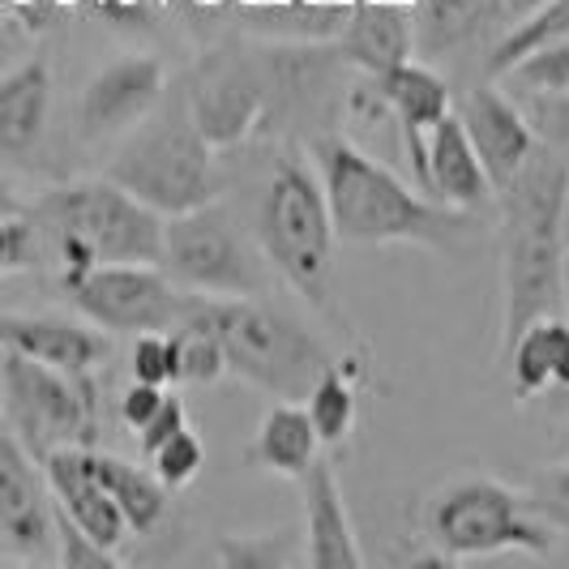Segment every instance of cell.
<instances>
[{"mask_svg":"<svg viewBox=\"0 0 569 569\" xmlns=\"http://www.w3.org/2000/svg\"><path fill=\"white\" fill-rule=\"evenodd\" d=\"M569 163L548 146L513 171L497 189V257L506 287V347L531 321L557 317L561 309V201H566Z\"/></svg>","mask_w":569,"mask_h":569,"instance_id":"cell-1","label":"cell"},{"mask_svg":"<svg viewBox=\"0 0 569 569\" xmlns=\"http://www.w3.org/2000/svg\"><path fill=\"white\" fill-rule=\"evenodd\" d=\"M180 321L206 326L223 347L228 372L244 377L249 386L266 390L279 402H305L317 377L339 365L305 321H296L279 305H266L253 296L193 291V296H184Z\"/></svg>","mask_w":569,"mask_h":569,"instance_id":"cell-2","label":"cell"},{"mask_svg":"<svg viewBox=\"0 0 569 569\" xmlns=\"http://www.w3.org/2000/svg\"><path fill=\"white\" fill-rule=\"evenodd\" d=\"M317 176L330 201L335 240L347 244H446L458 214L420 198L369 150L347 138H317Z\"/></svg>","mask_w":569,"mask_h":569,"instance_id":"cell-3","label":"cell"},{"mask_svg":"<svg viewBox=\"0 0 569 569\" xmlns=\"http://www.w3.org/2000/svg\"><path fill=\"white\" fill-rule=\"evenodd\" d=\"M210 154L214 150L193 124L184 90H176L171 99L154 103V112L146 116L142 124L129 129V138L108 168V180L146 201L154 214L171 219V214H189L219 198Z\"/></svg>","mask_w":569,"mask_h":569,"instance_id":"cell-4","label":"cell"},{"mask_svg":"<svg viewBox=\"0 0 569 569\" xmlns=\"http://www.w3.org/2000/svg\"><path fill=\"white\" fill-rule=\"evenodd\" d=\"M257 244L305 300H313L321 309L330 305L335 223H330L321 176L305 159H279L270 168L261 206H257Z\"/></svg>","mask_w":569,"mask_h":569,"instance_id":"cell-5","label":"cell"},{"mask_svg":"<svg viewBox=\"0 0 569 569\" xmlns=\"http://www.w3.org/2000/svg\"><path fill=\"white\" fill-rule=\"evenodd\" d=\"M0 411L34 462L60 446L99 441V390L90 372H64L18 351H0Z\"/></svg>","mask_w":569,"mask_h":569,"instance_id":"cell-6","label":"cell"},{"mask_svg":"<svg viewBox=\"0 0 569 569\" xmlns=\"http://www.w3.org/2000/svg\"><path fill=\"white\" fill-rule=\"evenodd\" d=\"M34 228L48 236H78L94 253L99 266L138 261L159 266L163 261V214H154L146 201L124 193L116 180H73L60 184L30 210Z\"/></svg>","mask_w":569,"mask_h":569,"instance_id":"cell-7","label":"cell"},{"mask_svg":"<svg viewBox=\"0 0 569 569\" xmlns=\"http://www.w3.org/2000/svg\"><path fill=\"white\" fill-rule=\"evenodd\" d=\"M428 540L446 552V561L497 557V552H552V527L527 506V492L497 480H455L428 501Z\"/></svg>","mask_w":569,"mask_h":569,"instance_id":"cell-8","label":"cell"},{"mask_svg":"<svg viewBox=\"0 0 569 569\" xmlns=\"http://www.w3.org/2000/svg\"><path fill=\"white\" fill-rule=\"evenodd\" d=\"M176 287L201 296H257L266 287L261 261L244 244L223 206L206 201L189 214H171L163 223V261Z\"/></svg>","mask_w":569,"mask_h":569,"instance_id":"cell-9","label":"cell"},{"mask_svg":"<svg viewBox=\"0 0 569 569\" xmlns=\"http://www.w3.org/2000/svg\"><path fill=\"white\" fill-rule=\"evenodd\" d=\"M64 296L73 309L112 335H150V330H171L180 321L184 296L159 266H138V261H116V266H94L82 279L64 283Z\"/></svg>","mask_w":569,"mask_h":569,"instance_id":"cell-10","label":"cell"},{"mask_svg":"<svg viewBox=\"0 0 569 569\" xmlns=\"http://www.w3.org/2000/svg\"><path fill=\"white\" fill-rule=\"evenodd\" d=\"M184 99L210 150H228L257 129V120L270 103V90L253 60L236 57V52H210L189 73Z\"/></svg>","mask_w":569,"mask_h":569,"instance_id":"cell-11","label":"cell"},{"mask_svg":"<svg viewBox=\"0 0 569 569\" xmlns=\"http://www.w3.org/2000/svg\"><path fill=\"white\" fill-rule=\"evenodd\" d=\"M163 64L159 57H120L103 64L82 90L78 103V124L86 138H112V133H129L133 124H142L154 112V103L163 99Z\"/></svg>","mask_w":569,"mask_h":569,"instance_id":"cell-12","label":"cell"},{"mask_svg":"<svg viewBox=\"0 0 569 569\" xmlns=\"http://www.w3.org/2000/svg\"><path fill=\"white\" fill-rule=\"evenodd\" d=\"M0 536L18 552H43L57 536V506L39 462L0 411Z\"/></svg>","mask_w":569,"mask_h":569,"instance_id":"cell-13","label":"cell"},{"mask_svg":"<svg viewBox=\"0 0 569 569\" xmlns=\"http://www.w3.org/2000/svg\"><path fill=\"white\" fill-rule=\"evenodd\" d=\"M458 124L467 133V142L476 150V159L485 163L488 180H492V193L501 184H510L513 171L522 168L536 150V133L527 124V116L518 108V99L492 90V86H476L458 99Z\"/></svg>","mask_w":569,"mask_h":569,"instance_id":"cell-14","label":"cell"},{"mask_svg":"<svg viewBox=\"0 0 569 569\" xmlns=\"http://www.w3.org/2000/svg\"><path fill=\"white\" fill-rule=\"evenodd\" d=\"M386 108L395 116V133H399L402 154L411 159V176L420 184V193H428V133L437 120L455 112V94H450V82L441 73H432L420 60H402L399 69L372 78Z\"/></svg>","mask_w":569,"mask_h":569,"instance_id":"cell-15","label":"cell"},{"mask_svg":"<svg viewBox=\"0 0 569 569\" xmlns=\"http://www.w3.org/2000/svg\"><path fill=\"white\" fill-rule=\"evenodd\" d=\"M39 467H43V480H48L57 510L64 518H73L90 540H99L103 548L116 552L129 536V522H124L120 506L112 501V492L99 485V476L90 471L86 446H60Z\"/></svg>","mask_w":569,"mask_h":569,"instance_id":"cell-16","label":"cell"},{"mask_svg":"<svg viewBox=\"0 0 569 569\" xmlns=\"http://www.w3.org/2000/svg\"><path fill=\"white\" fill-rule=\"evenodd\" d=\"M335 57L356 64L360 73L381 78L416 57V22L411 4H386V0H356L335 34Z\"/></svg>","mask_w":569,"mask_h":569,"instance_id":"cell-17","label":"cell"},{"mask_svg":"<svg viewBox=\"0 0 569 569\" xmlns=\"http://www.w3.org/2000/svg\"><path fill=\"white\" fill-rule=\"evenodd\" d=\"M0 351H18L64 372H90L108 356V330L52 313H0Z\"/></svg>","mask_w":569,"mask_h":569,"instance_id":"cell-18","label":"cell"},{"mask_svg":"<svg viewBox=\"0 0 569 569\" xmlns=\"http://www.w3.org/2000/svg\"><path fill=\"white\" fill-rule=\"evenodd\" d=\"M305 485V561L313 569H356L365 566V552L356 543L351 518L342 506L339 476L330 462L317 458L313 467L300 476Z\"/></svg>","mask_w":569,"mask_h":569,"instance_id":"cell-19","label":"cell"},{"mask_svg":"<svg viewBox=\"0 0 569 569\" xmlns=\"http://www.w3.org/2000/svg\"><path fill=\"white\" fill-rule=\"evenodd\" d=\"M428 198H437L450 210H480L492 198V180L485 163L476 159L455 112L437 120L428 133Z\"/></svg>","mask_w":569,"mask_h":569,"instance_id":"cell-20","label":"cell"},{"mask_svg":"<svg viewBox=\"0 0 569 569\" xmlns=\"http://www.w3.org/2000/svg\"><path fill=\"white\" fill-rule=\"evenodd\" d=\"M501 18H510L506 0H416V57H458L462 48L480 43L492 27H501Z\"/></svg>","mask_w":569,"mask_h":569,"instance_id":"cell-21","label":"cell"},{"mask_svg":"<svg viewBox=\"0 0 569 569\" xmlns=\"http://www.w3.org/2000/svg\"><path fill=\"white\" fill-rule=\"evenodd\" d=\"M52 108V73L43 60L18 64L0 78V163H18L39 146Z\"/></svg>","mask_w":569,"mask_h":569,"instance_id":"cell-22","label":"cell"},{"mask_svg":"<svg viewBox=\"0 0 569 569\" xmlns=\"http://www.w3.org/2000/svg\"><path fill=\"white\" fill-rule=\"evenodd\" d=\"M513 372V395L531 399L543 390H569V321L540 317L506 347Z\"/></svg>","mask_w":569,"mask_h":569,"instance_id":"cell-23","label":"cell"},{"mask_svg":"<svg viewBox=\"0 0 569 569\" xmlns=\"http://www.w3.org/2000/svg\"><path fill=\"white\" fill-rule=\"evenodd\" d=\"M317 446H321V437H317L305 402H274L266 411V420L257 425V441L249 458L261 462L266 471H274V476L300 480L317 462Z\"/></svg>","mask_w":569,"mask_h":569,"instance_id":"cell-24","label":"cell"},{"mask_svg":"<svg viewBox=\"0 0 569 569\" xmlns=\"http://www.w3.org/2000/svg\"><path fill=\"white\" fill-rule=\"evenodd\" d=\"M86 458H90V471L99 476V485L112 492V501L124 513L129 536H150L168 510V488L159 485V476L150 467H133L124 458L99 455V450H86Z\"/></svg>","mask_w":569,"mask_h":569,"instance_id":"cell-25","label":"cell"},{"mask_svg":"<svg viewBox=\"0 0 569 569\" xmlns=\"http://www.w3.org/2000/svg\"><path fill=\"white\" fill-rule=\"evenodd\" d=\"M557 39H569V0H543L540 9H531L527 18H518L501 34V43L492 48V57L485 64L488 78H501L513 60H522L543 43H557Z\"/></svg>","mask_w":569,"mask_h":569,"instance_id":"cell-26","label":"cell"},{"mask_svg":"<svg viewBox=\"0 0 569 569\" xmlns=\"http://www.w3.org/2000/svg\"><path fill=\"white\" fill-rule=\"evenodd\" d=\"M305 411L313 420L321 446H342L347 441V432L356 425V390H351V381L339 365L317 377V386L305 399Z\"/></svg>","mask_w":569,"mask_h":569,"instance_id":"cell-27","label":"cell"},{"mask_svg":"<svg viewBox=\"0 0 569 569\" xmlns=\"http://www.w3.org/2000/svg\"><path fill=\"white\" fill-rule=\"evenodd\" d=\"M171 342H176V381L210 386V381H219L228 372L219 339L206 326H198V321H176L171 326Z\"/></svg>","mask_w":569,"mask_h":569,"instance_id":"cell-28","label":"cell"},{"mask_svg":"<svg viewBox=\"0 0 569 569\" xmlns=\"http://www.w3.org/2000/svg\"><path fill=\"white\" fill-rule=\"evenodd\" d=\"M219 561H228L231 569H283L291 561H305V557L296 548V531L279 527L266 536H223Z\"/></svg>","mask_w":569,"mask_h":569,"instance_id":"cell-29","label":"cell"},{"mask_svg":"<svg viewBox=\"0 0 569 569\" xmlns=\"http://www.w3.org/2000/svg\"><path fill=\"white\" fill-rule=\"evenodd\" d=\"M146 462H150V471L159 476V485L168 488V492H176V488H184L198 480L201 462H206V446H201L198 432L184 425L180 432H171L168 441L146 458Z\"/></svg>","mask_w":569,"mask_h":569,"instance_id":"cell-30","label":"cell"},{"mask_svg":"<svg viewBox=\"0 0 569 569\" xmlns=\"http://www.w3.org/2000/svg\"><path fill=\"white\" fill-rule=\"evenodd\" d=\"M513 99L527 116L536 142L569 163V90L566 94H513Z\"/></svg>","mask_w":569,"mask_h":569,"instance_id":"cell-31","label":"cell"},{"mask_svg":"<svg viewBox=\"0 0 569 569\" xmlns=\"http://www.w3.org/2000/svg\"><path fill=\"white\" fill-rule=\"evenodd\" d=\"M527 506L540 513L552 531H569V462L543 467L527 485Z\"/></svg>","mask_w":569,"mask_h":569,"instance_id":"cell-32","label":"cell"},{"mask_svg":"<svg viewBox=\"0 0 569 569\" xmlns=\"http://www.w3.org/2000/svg\"><path fill=\"white\" fill-rule=\"evenodd\" d=\"M39 261V228L30 219V210L0 214V274L30 270Z\"/></svg>","mask_w":569,"mask_h":569,"instance_id":"cell-33","label":"cell"},{"mask_svg":"<svg viewBox=\"0 0 569 569\" xmlns=\"http://www.w3.org/2000/svg\"><path fill=\"white\" fill-rule=\"evenodd\" d=\"M133 381L146 386H171L176 381V342L171 330H150L133 342Z\"/></svg>","mask_w":569,"mask_h":569,"instance_id":"cell-34","label":"cell"},{"mask_svg":"<svg viewBox=\"0 0 569 569\" xmlns=\"http://www.w3.org/2000/svg\"><path fill=\"white\" fill-rule=\"evenodd\" d=\"M57 543H60V566L64 569H116V552L90 540L73 518L57 510Z\"/></svg>","mask_w":569,"mask_h":569,"instance_id":"cell-35","label":"cell"},{"mask_svg":"<svg viewBox=\"0 0 569 569\" xmlns=\"http://www.w3.org/2000/svg\"><path fill=\"white\" fill-rule=\"evenodd\" d=\"M189 425V411H184V399L180 395H171L168 390V399H163V407L154 411V420L138 432V446H142V458H150L163 441H168L171 432H180V428Z\"/></svg>","mask_w":569,"mask_h":569,"instance_id":"cell-36","label":"cell"},{"mask_svg":"<svg viewBox=\"0 0 569 569\" xmlns=\"http://www.w3.org/2000/svg\"><path fill=\"white\" fill-rule=\"evenodd\" d=\"M168 399V386H146V381H133L129 390H124V399H120V420L133 428V432H142L150 420H154V411L163 407Z\"/></svg>","mask_w":569,"mask_h":569,"instance_id":"cell-37","label":"cell"},{"mask_svg":"<svg viewBox=\"0 0 569 569\" xmlns=\"http://www.w3.org/2000/svg\"><path fill=\"white\" fill-rule=\"evenodd\" d=\"M543 0H506V13H510V22H518V18H527L531 9H540Z\"/></svg>","mask_w":569,"mask_h":569,"instance_id":"cell-38","label":"cell"},{"mask_svg":"<svg viewBox=\"0 0 569 569\" xmlns=\"http://www.w3.org/2000/svg\"><path fill=\"white\" fill-rule=\"evenodd\" d=\"M13 210H22V201L13 198L4 184H0V214H13Z\"/></svg>","mask_w":569,"mask_h":569,"instance_id":"cell-39","label":"cell"},{"mask_svg":"<svg viewBox=\"0 0 569 569\" xmlns=\"http://www.w3.org/2000/svg\"><path fill=\"white\" fill-rule=\"evenodd\" d=\"M561 309H569V249L561 257Z\"/></svg>","mask_w":569,"mask_h":569,"instance_id":"cell-40","label":"cell"},{"mask_svg":"<svg viewBox=\"0 0 569 569\" xmlns=\"http://www.w3.org/2000/svg\"><path fill=\"white\" fill-rule=\"evenodd\" d=\"M279 4H291V0H240V9H279Z\"/></svg>","mask_w":569,"mask_h":569,"instance_id":"cell-41","label":"cell"},{"mask_svg":"<svg viewBox=\"0 0 569 569\" xmlns=\"http://www.w3.org/2000/svg\"><path fill=\"white\" fill-rule=\"evenodd\" d=\"M561 240L569 249V184H566V201H561Z\"/></svg>","mask_w":569,"mask_h":569,"instance_id":"cell-42","label":"cell"},{"mask_svg":"<svg viewBox=\"0 0 569 569\" xmlns=\"http://www.w3.org/2000/svg\"><path fill=\"white\" fill-rule=\"evenodd\" d=\"M13 48V34H9V22H4V13H0V57Z\"/></svg>","mask_w":569,"mask_h":569,"instance_id":"cell-43","label":"cell"},{"mask_svg":"<svg viewBox=\"0 0 569 569\" xmlns=\"http://www.w3.org/2000/svg\"><path fill=\"white\" fill-rule=\"evenodd\" d=\"M189 4H201V9H223V4H231L236 9L240 0H189Z\"/></svg>","mask_w":569,"mask_h":569,"instance_id":"cell-44","label":"cell"},{"mask_svg":"<svg viewBox=\"0 0 569 569\" xmlns=\"http://www.w3.org/2000/svg\"><path fill=\"white\" fill-rule=\"evenodd\" d=\"M4 4H9V9H13V13H18V9H27L30 0H4Z\"/></svg>","mask_w":569,"mask_h":569,"instance_id":"cell-45","label":"cell"},{"mask_svg":"<svg viewBox=\"0 0 569 569\" xmlns=\"http://www.w3.org/2000/svg\"><path fill=\"white\" fill-rule=\"evenodd\" d=\"M317 4H356V0H317Z\"/></svg>","mask_w":569,"mask_h":569,"instance_id":"cell-46","label":"cell"},{"mask_svg":"<svg viewBox=\"0 0 569 569\" xmlns=\"http://www.w3.org/2000/svg\"><path fill=\"white\" fill-rule=\"evenodd\" d=\"M386 4H416V0H386Z\"/></svg>","mask_w":569,"mask_h":569,"instance_id":"cell-47","label":"cell"}]
</instances>
